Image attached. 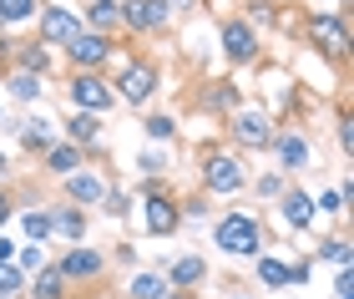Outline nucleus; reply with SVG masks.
Here are the masks:
<instances>
[{
	"label": "nucleus",
	"mask_w": 354,
	"mask_h": 299,
	"mask_svg": "<svg viewBox=\"0 0 354 299\" xmlns=\"http://www.w3.org/2000/svg\"><path fill=\"white\" fill-rule=\"evenodd\" d=\"M56 269L66 274V284H76V289H82V284H102L106 269H111V254H106V248H91L82 239V244H66V254L56 259Z\"/></svg>",
	"instance_id": "obj_10"
},
{
	"label": "nucleus",
	"mask_w": 354,
	"mask_h": 299,
	"mask_svg": "<svg viewBox=\"0 0 354 299\" xmlns=\"http://www.w3.org/2000/svg\"><path fill=\"white\" fill-rule=\"evenodd\" d=\"M0 259H15V244L10 239H0Z\"/></svg>",
	"instance_id": "obj_48"
},
{
	"label": "nucleus",
	"mask_w": 354,
	"mask_h": 299,
	"mask_svg": "<svg viewBox=\"0 0 354 299\" xmlns=\"http://www.w3.org/2000/svg\"><path fill=\"white\" fill-rule=\"evenodd\" d=\"M218 56L228 61L233 71H248V66L263 61V36L243 21V15H223L218 21Z\"/></svg>",
	"instance_id": "obj_6"
},
{
	"label": "nucleus",
	"mask_w": 354,
	"mask_h": 299,
	"mask_svg": "<svg viewBox=\"0 0 354 299\" xmlns=\"http://www.w3.org/2000/svg\"><path fill=\"white\" fill-rule=\"evenodd\" d=\"M26 284L36 289L30 299H71V284H66V274H61V269H56L51 259H46V264H41L36 274H26Z\"/></svg>",
	"instance_id": "obj_23"
},
{
	"label": "nucleus",
	"mask_w": 354,
	"mask_h": 299,
	"mask_svg": "<svg viewBox=\"0 0 354 299\" xmlns=\"http://www.w3.org/2000/svg\"><path fill=\"white\" fill-rule=\"evenodd\" d=\"M314 6H319V0H314Z\"/></svg>",
	"instance_id": "obj_56"
},
{
	"label": "nucleus",
	"mask_w": 354,
	"mask_h": 299,
	"mask_svg": "<svg viewBox=\"0 0 354 299\" xmlns=\"http://www.w3.org/2000/svg\"><path fill=\"white\" fill-rule=\"evenodd\" d=\"M248 157L238 147H203L198 152V193L207 198H238L248 193Z\"/></svg>",
	"instance_id": "obj_1"
},
{
	"label": "nucleus",
	"mask_w": 354,
	"mask_h": 299,
	"mask_svg": "<svg viewBox=\"0 0 354 299\" xmlns=\"http://www.w3.org/2000/svg\"><path fill=\"white\" fill-rule=\"evenodd\" d=\"M238 15H243L253 30H273L283 21V0H243V10H238Z\"/></svg>",
	"instance_id": "obj_28"
},
{
	"label": "nucleus",
	"mask_w": 354,
	"mask_h": 299,
	"mask_svg": "<svg viewBox=\"0 0 354 299\" xmlns=\"http://www.w3.org/2000/svg\"><path fill=\"white\" fill-rule=\"evenodd\" d=\"M0 87H6V97H10V102H21V107H36V102L46 97V76L21 71V66L0 71Z\"/></svg>",
	"instance_id": "obj_21"
},
{
	"label": "nucleus",
	"mask_w": 354,
	"mask_h": 299,
	"mask_svg": "<svg viewBox=\"0 0 354 299\" xmlns=\"http://www.w3.org/2000/svg\"><path fill=\"white\" fill-rule=\"evenodd\" d=\"M6 178H10V157L0 152V183H6Z\"/></svg>",
	"instance_id": "obj_50"
},
{
	"label": "nucleus",
	"mask_w": 354,
	"mask_h": 299,
	"mask_svg": "<svg viewBox=\"0 0 354 299\" xmlns=\"http://www.w3.org/2000/svg\"><path fill=\"white\" fill-rule=\"evenodd\" d=\"M82 21H86L91 30L117 36V30H122V0H86V6H82Z\"/></svg>",
	"instance_id": "obj_25"
},
{
	"label": "nucleus",
	"mask_w": 354,
	"mask_h": 299,
	"mask_svg": "<svg viewBox=\"0 0 354 299\" xmlns=\"http://www.w3.org/2000/svg\"><path fill=\"white\" fill-rule=\"evenodd\" d=\"M66 102H71V112H96V117H106L111 107H117L111 76H106V71H66Z\"/></svg>",
	"instance_id": "obj_8"
},
{
	"label": "nucleus",
	"mask_w": 354,
	"mask_h": 299,
	"mask_svg": "<svg viewBox=\"0 0 354 299\" xmlns=\"http://www.w3.org/2000/svg\"><path fill=\"white\" fill-rule=\"evenodd\" d=\"M10 66H21V71H36V76H51V66H56V51L46 41H15V51H10Z\"/></svg>",
	"instance_id": "obj_22"
},
{
	"label": "nucleus",
	"mask_w": 354,
	"mask_h": 299,
	"mask_svg": "<svg viewBox=\"0 0 354 299\" xmlns=\"http://www.w3.org/2000/svg\"><path fill=\"white\" fill-rule=\"evenodd\" d=\"M344 203H349V198H344V188H329V193H319V198H314V208H319V213H339Z\"/></svg>",
	"instance_id": "obj_40"
},
{
	"label": "nucleus",
	"mask_w": 354,
	"mask_h": 299,
	"mask_svg": "<svg viewBox=\"0 0 354 299\" xmlns=\"http://www.w3.org/2000/svg\"><path fill=\"white\" fill-rule=\"evenodd\" d=\"M10 218H15V198H10V188H6V183H0V228H6V224H10Z\"/></svg>",
	"instance_id": "obj_43"
},
{
	"label": "nucleus",
	"mask_w": 354,
	"mask_h": 299,
	"mask_svg": "<svg viewBox=\"0 0 354 299\" xmlns=\"http://www.w3.org/2000/svg\"><path fill=\"white\" fill-rule=\"evenodd\" d=\"M61 188H66V203H76V208H96L102 193H106V178L91 172V167H76V172L61 178Z\"/></svg>",
	"instance_id": "obj_17"
},
{
	"label": "nucleus",
	"mask_w": 354,
	"mask_h": 299,
	"mask_svg": "<svg viewBox=\"0 0 354 299\" xmlns=\"http://www.w3.org/2000/svg\"><path fill=\"white\" fill-rule=\"evenodd\" d=\"M213 244H218V254H228V259H259L263 254V218L259 213H243V208H228V213H218L213 218Z\"/></svg>",
	"instance_id": "obj_4"
},
{
	"label": "nucleus",
	"mask_w": 354,
	"mask_h": 299,
	"mask_svg": "<svg viewBox=\"0 0 354 299\" xmlns=\"http://www.w3.org/2000/svg\"><path fill=\"white\" fill-rule=\"evenodd\" d=\"M61 137L76 147H86V157H102V117L96 112H71L61 122Z\"/></svg>",
	"instance_id": "obj_18"
},
{
	"label": "nucleus",
	"mask_w": 354,
	"mask_h": 299,
	"mask_svg": "<svg viewBox=\"0 0 354 299\" xmlns=\"http://www.w3.org/2000/svg\"><path fill=\"white\" fill-rule=\"evenodd\" d=\"M86 224H91V208H76V203H66V198L51 208V239L82 244L86 239Z\"/></svg>",
	"instance_id": "obj_19"
},
{
	"label": "nucleus",
	"mask_w": 354,
	"mask_h": 299,
	"mask_svg": "<svg viewBox=\"0 0 354 299\" xmlns=\"http://www.w3.org/2000/svg\"><path fill=\"white\" fill-rule=\"evenodd\" d=\"M309 269H314L309 259H294V264H288V279H294V284H309Z\"/></svg>",
	"instance_id": "obj_44"
},
{
	"label": "nucleus",
	"mask_w": 354,
	"mask_h": 299,
	"mask_svg": "<svg viewBox=\"0 0 354 299\" xmlns=\"http://www.w3.org/2000/svg\"><path fill=\"white\" fill-rule=\"evenodd\" d=\"M339 6H349V0H339Z\"/></svg>",
	"instance_id": "obj_55"
},
{
	"label": "nucleus",
	"mask_w": 354,
	"mask_h": 299,
	"mask_svg": "<svg viewBox=\"0 0 354 299\" xmlns=\"http://www.w3.org/2000/svg\"><path fill=\"white\" fill-rule=\"evenodd\" d=\"M162 6L177 15V21H183V15H192V10H198V0H162Z\"/></svg>",
	"instance_id": "obj_46"
},
{
	"label": "nucleus",
	"mask_w": 354,
	"mask_h": 299,
	"mask_svg": "<svg viewBox=\"0 0 354 299\" xmlns=\"http://www.w3.org/2000/svg\"><path fill=\"white\" fill-rule=\"evenodd\" d=\"M137 167H142V172H152V178H157V172H167V152L157 147V143H147V147L137 152Z\"/></svg>",
	"instance_id": "obj_38"
},
{
	"label": "nucleus",
	"mask_w": 354,
	"mask_h": 299,
	"mask_svg": "<svg viewBox=\"0 0 354 299\" xmlns=\"http://www.w3.org/2000/svg\"><path fill=\"white\" fill-rule=\"evenodd\" d=\"M334 143H339L344 157H354V112L349 102H339V122H334Z\"/></svg>",
	"instance_id": "obj_35"
},
{
	"label": "nucleus",
	"mask_w": 354,
	"mask_h": 299,
	"mask_svg": "<svg viewBox=\"0 0 354 299\" xmlns=\"http://www.w3.org/2000/svg\"><path fill=\"white\" fill-rule=\"evenodd\" d=\"M86 163H91V157H86V147L66 143V137H56V143L41 152V172H51V178H66V172L86 167Z\"/></svg>",
	"instance_id": "obj_20"
},
{
	"label": "nucleus",
	"mask_w": 354,
	"mask_h": 299,
	"mask_svg": "<svg viewBox=\"0 0 354 299\" xmlns=\"http://www.w3.org/2000/svg\"><path fill=\"white\" fill-rule=\"evenodd\" d=\"M61 56H66V66H71V71H106L111 61H117V36L82 26L66 46H61Z\"/></svg>",
	"instance_id": "obj_7"
},
{
	"label": "nucleus",
	"mask_w": 354,
	"mask_h": 299,
	"mask_svg": "<svg viewBox=\"0 0 354 299\" xmlns=\"http://www.w3.org/2000/svg\"><path fill=\"white\" fill-rule=\"evenodd\" d=\"M273 203H279L283 224L294 228V233H309V228H314L319 208H314V193H309V188H299V183H283V193L273 198Z\"/></svg>",
	"instance_id": "obj_15"
},
{
	"label": "nucleus",
	"mask_w": 354,
	"mask_h": 299,
	"mask_svg": "<svg viewBox=\"0 0 354 299\" xmlns=\"http://www.w3.org/2000/svg\"><path fill=\"white\" fill-rule=\"evenodd\" d=\"M10 51H15V36L10 26H0V71H10Z\"/></svg>",
	"instance_id": "obj_41"
},
{
	"label": "nucleus",
	"mask_w": 354,
	"mask_h": 299,
	"mask_svg": "<svg viewBox=\"0 0 354 299\" xmlns=\"http://www.w3.org/2000/svg\"><path fill=\"white\" fill-rule=\"evenodd\" d=\"M299 107H304V97H299V87H288V91H283V102H279V112H283V117H294ZM283 117H279V122H283Z\"/></svg>",
	"instance_id": "obj_42"
},
{
	"label": "nucleus",
	"mask_w": 354,
	"mask_h": 299,
	"mask_svg": "<svg viewBox=\"0 0 354 299\" xmlns=\"http://www.w3.org/2000/svg\"><path fill=\"white\" fill-rule=\"evenodd\" d=\"M283 183H288V172H259V178H248V188H253V193H259L263 203L279 198V193H283Z\"/></svg>",
	"instance_id": "obj_36"
},
{
	"label": "nucleus",
	"mask_w": 354,
	"mask_h": 299,
	"mask_svg": "<svg viewBox=\"0 0 354 299\" xmlns=\"http://www.w3.org/2000/svg\"><path fill=\"white\" fill-rule=\"evenodd\" d=\"M334 299H354V284H349V264H339V284H334Z\"/></svg>",
	"instance_id": "obj_45"
},
{
	"label": "nucleus",
	"mask_w": 354,
	"mask_h": 299,
	"mask_svg": "<svg viewBox=\"0 0 354 299\" xmlns=\"http://www.w3.org/2000/svg\"><path fill=\"white\" fill-rule=\"evenodd\" d=\"M21 228H26V239L46 244V239H51V208H30V213H21Z\"/></svg>",
	"instance_id": "obj_32"
},
{
	"label": "nucleus",
	"mask_w": 354,
	"mask_h": 299,
	"mask_svg": "<svg viewBox=\"0 0 354 299\" xmlns=\"http://www.w3.org/2000/svg\"><path fill=\"white\" fill-rule=\"evenodd\" d=\"M0 294H26V269L15 259H0Z\"/></svg>",
	"instance_id": "obj_37"
},
{
	"label": "nucleus",
	"mask_w": 354,
	"mask_h": 299,
	"mask_svg": "<svg viewBox=\"0 0 354 299\" xmlns=\"http://www.w3.org/2000/svg\"><path fill=\"white\" fill-rule=\"evenodd\" d=\"M111 91H117L122 107H132V112H147V107L157 102V91H162V66H157L152 56L132 51L117 66V76H111Z\"/></svg>",
	"instance_id": "obj_3"
},
{
	"label": "nucleus",
	"mask_w": 354,
	"mask_h": 299,
	"mask_svg": "<svg viewBox=\"0 0 354 299\" xmlns=\"http://www.w3.org/2000/svg\"><path fill=\"white\" fill-rule=\"evenodd\" d=\"M177 26V15L162 6V0H122V30L137 41H152V36H167Z\"/></svg>",
	"instance_id": "obj_11"
},
{
	"label": "nucleus",
	"mask_w": 354,
	"mask_h": 299,
	"mask_svg": "<svg viewBox=\"0 0 354 299\" xmlns=\"http://www.w3.org/2000/svg\"><path fill=\"white\" fill-rule=\"evenodd\" d=\"M41 10V0H0V26H26Z\"/></svg>",
	"instance_id": "obj_31"
},
{
	"label": "nucleus",
	"mask_w": 354,
	"mask_h": 299,
	"mask_svg": "<svg viewBox=\"0 0 354 299\" xmlns=\"http://www.w3.org/2000/svg\"><path fill=\"white\" fill-rule=\"evenodd\" d=\"M122 299H127V294H122Z\"/></svg>",
	"instance_id": "obj_58"
},
{
	"label": "nucleus",
	"mask_w": 354,
	"mask_h": 299,
	"mask_svg": "<svg viewBox=\"0 0 354 299\" xmlns=\"http://www.w3.org/2000/svg\"><path fill=\"white\" fill-rule=\"evenodd\" d=\"M177 213H183V224H207V193H187V198H177Z\"/></svg>",
	"instance_id": "obj_34"
},
{
	"label": "nucleus",
	"mask_w": 354,
	"mask_h": 299,
	"mask_svg": "<svg viewBox=\"0 0 354 299\" xmlns=\"http://www.w3.org/2000/svg\"><path fill=\"white\" fill-rule=\"evenodd\" d=\"M314 254L324 259V264H334V269H339V264H349V239H344V233H329V239H319Z\"/></svg>",
	"instance_id": "obj_33"
},
{
	"label": "nucleus",
	"mask_w": 354,
	"mask_h": 299,
	"mask_svg": "<svg viewBox=\"0 0 354 299\" xmlns=\"http://www.w3.org/2000/svg\"><path fill=\"white\" fill-rule=\"evenodd\" d=\"M0 127H6V102H0Z\"/></svg>",
	"instance_id": "obj_52"
},
{
	"label": "nucleus",
	"mask_w": 354,
	"mask_h": 299,
	"mask_svg": "<svg viewBox=\"0 0 354 299\" xmlns=\"http://www.w3.org/2000/svg\"><path fill=\"white\" fill-rule=\"evenodd\" d=\"M96 208H102L111 224H122V218L132 213V193H127V188H111V183H106V193H102V203H96Z\"/></svg>",
	"instance_id": "obj_30"
},
{
	"label": "nucleus",
	"mask_w": 354,
	"mask_h": 299,
	"mask_svg": "<svg viewBox=\"0 0 354 299\" xmlns=\"http://www.w3.org/2000/svg\"><path fill=\"white\" fill-rule=\"evenodd\" d=\"M304 41H309L334 71L349 66V15L344 10H324V6L304 10Z\"/></svg>",
	"instance_id": "obj_2"
},
{
	"label": "nucleus",
	"mask_w": 354,
	"mask_h": 299,
	"mask_svg": "<svg viewBox=\"0 0 354 299\" xmlns=\"http://www.w3.org/2000/svg\"><path fill=\"white\" fill-rule=\"evenodd\" d=\"M56 137H61V132L51 127V122H41V117H26L21 127H15V147H21V152H36V157H41L46 147L56 143Z\"/></svg>",
	"instance_id": "obj_24"
},
{
	"label": "nucleus",
	"mask_w": 354,
	"mask_h": 299,
	"mask_svg": "<svg viewBox=\"0 0 354 299\" xmlns=\"http://www.w3.org/2000/svg\"><path fill=\"white\" fill-rule=\"evenodd\" d=\"M187 107H192L198 117H213V122H223L228 112H238V107H243V87H238L233 76H213V82H198V87H192Z\"/></svg>",
	"instance_id": "obj_9"
},
{
	"label": "nucleus",
	"mask_w": 354,
	"mask_h": 299,
	"mask_svg": "<svg viewBox=\"0 0 354 299\" xmlns=\"http://www.w3.org/2000/svg\"><path fill=\"white\" fill-rule=\"evenodd\" d=\"M142 228L152 233V239H172L177 228H183V213H177V198L162 188H152V193H142Z\"/></svg>",
	"instance_id": "obj_13"
},
{
	"label": "nucleus",
	"mask_w": 354,
	"mask_h": 299,
	"mask_svg": "<svg viewBox=\"0 0 354 299\" xmlns=\"http://www.w3.org/2000/svg\"><path fill=\"white\" fill-rule=\"evenodd\" d=\"M223 299H259V294H248V289H228Z\"/></svg>",
	"instance_id": "obj_49"
},
{
	"label": "nucleus",
	"mask_w": 354,
	"mask_h": 299,
	"mask_svg": "<svg viewBox=\"0 0 354 299\" xmlns=\"http://www.w3.org/2000/svg\"><path fill=\"white\" fill-rule=\"evenodd\" d=\"M268 152L279 157V172H304V167L314 163V147H309V137H304L299 127H288V122H283L279 132H273Z\"/></svg>",
	"instance_id": "obj_14"
},
{
	"label": "nucleus",
	"mask_w": 354,
	"mask_h": 299,
	"mask_svg": "<svg viewBox=\"0 0 354 299\" xmlns=\"http://www.w3.org/2000/svg\"><path fill=\"white\" fill-rule=\"evenodd\" d=\"M203 6H228V0H203Z\"/></svg>",
	"instance_id": "obj_53"
},
{
	"label": "nucleus",
	"mask_w": 354,
	"mask_h": 299,
	"mask_svg": "<svg viewBox=\"0 0 354 299\" xmlns=\"http://www.w3.org/2000/svg\"><path fill=\"white\" fill-rule=\"evenodd\" d=\"M0 299H26V294H0Z\"/></svg>",
	"instance_id": "obj_54"
},
{
	"label": "nucleus",
	"mask_w": 354,
	"mask_h": 299,
	"mask_svg": "<svg viewBox=\"0 0 354 299\" xmlns=\"http://www.w3.org/2000/svg\"><path fill=\"white\" fill-rule=\"evenodd\" d=\"M30 21H36V41H46L51 51H61V46H66L76 30L86 26V21H82V10H76V6H61V0H51V6L41 0V10L30 15Z\"/></svg>",
	"instance_id": "obj_12"
},
{
	"label": "nucleus",
	"mask_w": 354,
	"mask_h": 299,
	"mask_svg": "<svg viewBox=\"0 0 354 299\" xmlns=\"http://www.w3.org/2000/svg\"><path fill=\"white\" fill-rule=\"evenodd\" d=\"M111 254H117V264H137V248H132V244H122V248H111Z\"/></svg>",
	"instance_id": "obj_47"
},
{
	"label": "nucleus",
	"mask_w": 354,
	"mask_h": 299,
	"mask_svg": "<svg viewBox=\"0 0 354 299\" xmlns=\"http://www.w3.org/2000/svg\"><path fill=\"white\" fill-rule=\"evenodd\" d=\"M162 274H167V284H172V289L198 294V289L207 284V259H203V254H172Z\"/></svg>",
	"instance_id": "obj_16"
},
{
	"label": "nucleus",
	"mask_w": 354,
	"mask_h": 299,
	"mask_svg": "<svg viewBox=\"0 0 354 299\" xmlns=\"http://www.w3.org/2000/svg\"><path fill=\"white\" fill-rule=\"evenodd\" d=\"M172 284H167V274L162 269H137L132 279H127V299H162Z\"/></svg>",
	"instance_id": "obj_27"
},
{
	"label": "nucleus",
	"mask_w": 354,
	"mask_h": 299,
	"mask_svg": "<svg viewBox=\"0 0 354 299\" xmlns=\"http://www.w3.org/2000/svg\"><path fill=\"white\" fill-rule=\"evenodd\" d=\"M15 264H21L26 274H36L41 264H46V244H36V239H30L26 248H15Z\"/></svg>",
	"instance_id": "obj_39"
},
{
	"label": "nucleus",
	"mask_w": 354,
	"mask_h": 299,
	"mask_svg": "<svg viewBox=\"0 0 354 299\" xmlns=\"http://www.w3.org/2000/svg\"><path fill=\"white\" fill-rule=\"evenodd\" d=\"M253 274H259V289H288V259L283 254H259L253 259Z\"/></svg>",
	"instance_id": "obj_26"
},
{
	"label": "nucleus",
	"mask_w": 354,
	"mask_h": 299,
	"mask_svg": "<svg viewBox=\"0 0 354 299\" xmlns=\"http://www.w3.org/2000/svg\"><path fill=\"white\" fill-rule=\"evenodd\" d=\"M162 299H192V294H183V289H167V294H162Z\"/></svg>",
	"instance_id": "obj_51"
},
{
	"label": "nucleus",
	"mask_w": 354,
	"mask_h": 299,
	"mask_svg": "<svg viewBox=\"0 0 354 299\" xmlns=\"http://www.w3.org/2000/svg\"><path fill=\"white\" fill-rule=\"evenodd\" d=\"M26 299H30V294H26Z\"/></svg>",
	"instance_id": "obj_57"
},
{
	"label": "nucleus",
	"mask_w": 354,
	"mask_h": 299,
	"mask_svg": "<svg viewBox=\"0 0 354 299\" xmlns=\"http://www.w3.org/2000/svg\"><path fill=\"white\" fill-rule=\"evenodd\" d=\"M223 132H228V147H238V152H268V143H273V132H279V122H273V112L268 107H253V102H243L238 112H228L223 117Z\"/></svg>",
	"instance_id": "obj_5"
},
{
	"label": "nucleus",
	"mask_w": 354,
	"mask_h": 299,
	"mask_svg": "<svg viewBox=\"0 0 354 299\" xmlns=\"http://www.w3.org/2000/svg\"><path fill=\"white\" fill-rule=\"evenodd\" d=\"M142 132H147V143L167 147L172 137H177V117H172V112H152V107H147V117H142Z\"/></svg>",
	"instance_id": "obj_29"
}]
</instances>
